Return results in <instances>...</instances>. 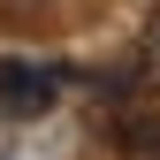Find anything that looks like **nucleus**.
Listing matches in <instances>:
<instances>
[{
    "instance_id": "3",
    "label": "nucleus",
    "mask_w": 160,
    "mask_h": 160,
    "mask_svg": "<svg viewBox=\"0 0 160 160\" xmlns=\"http://www.w3.org/2000/svg\"><path fill=\"white\" fill-rule=\"evenodd\" d=\"M137 84L152 92V107H160V15L145 23V61H137Z\"/></svg>"
},
{
    "instance_id": "2",
    "label": "nucleus",
    "mask_w": 160,
    "mask_h": 160,
    "mask_svg": "<svg viewBox=\"0 0 160 160\" xmlns=\"http://www.w3.org/2000/svg\"><path fill=\"white\" fill-rule=\"evenodd\" d=\"M107 137H114L130 160H160V107H122V114L107 122Z\"/></svg>"
},
{
    "instance_id": "1",
    "label": "nucleus",
    "mask_w": 160,
    "mask_h": 160,
    "mask_svg": "<svg viewBox=\"0 0 160 160\" xmlns=\"http://www.w3.org/2000/svg\"><path fill=\"white\" fill-rule=\"evenodd\" d=\"M53 92H61V69H38V61H8V69H0V107H8V114L53 107Z\"/></svg>"
}]
</instances>
